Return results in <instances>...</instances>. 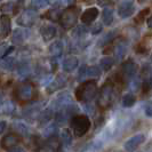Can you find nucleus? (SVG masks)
<instances>
[{
    "label": "nucleus",
    "mask_w": 152,
    "mask_h": 152,
    "mask_svg": "<svg viewBox=\"0 0 152 152\" xmlns=\"http://www.w3.org/2000/svg\"><path fill=\"white\" fill-rule=\"evenodd\" d=\"M137 70H138V66L133 60H127V61L124 62L121 65L122 73L126 77H128V78H134L136 76Z\"/></svg>",
    "instance_id": "15"
},
{
    "label": "nucleus",
    "mask_w": 152,
    "mask_h": 152,
    "mask_svg": "<svg viewBox=\"0 0 152 152\" xmlns=\"http://www.w3.org/2000/svg\"><path fill=\"white\" fill-rule=\"evenodd\" d=\"M39 32H40L41 38L44 39V41L48 42V41H50L53 38H55V36H56V33H57V30H56V28H55L54 25L45 24V25H42V26L40 28Z\"/></svg>",
    "instance_id": "16"
},
{
    "label": "nucleus",
    "mask_w": 152,
    "mask_h": 152,
    "mask_svg": "<svg viewBox=\"0 0 152 152\" xmlns=\"http://www.w3.org/2000/svg\"><path fill=\"white\" fill-rule=\"evenodd\" d=\"M145 1H148V0H137L138 4H143V2H145Z\"/></svg>",
    "instance_id": "51"
},
{
    "label": "nucleus",
    "mask_w": 152,
    "mask_h": 152,
    "mask_svg": "<svg viewBox=\"0 0 152 152\" xmlns=\"http://www.w3.org/2000/svg\"><path fill=\"white\" fill-rule=\"evenodd\" d=\"M66 84H68V78L64 76V75H58L55 79H53L49 84L46 86L47 93L48 94H52L54 91L63 89L66 86Z\"/></svg>",
    "instance_id": "12"
},
{
    "label": "nucleus",
    "mask_w": 152,
    "mask_h": 152,
    "mask_svg": "<svg viewBox=\"0 0 152 152\" xmlns=\"http://www.w3.org/2000/svg\"><path fill=\"white\" fill-rule=\"evenodd\" d=\"M97 91H99L97 83L95 80H86V81H83L77 87L75 95H76V99L79 102L91 103V101L96 97Z\"/></svg>",
    "instance_id": "1"
},
{
    "label": "nucleus",
    "mask_w": 152,
    "mask_h": 152,
    "mask_svg": "<svg viewBox=\"0 0 152 152\" xmlns=\"http://www.w3.org/2000/svg\"><path fill=\"white\" fill-rule=\"evenodd\" d=\"M114 37H115V31H110V32H107L105 36L102 37V39L99 40V44H101V46L109 45L114 39Z\"/></svg>",
    "instance_id": "35"
},
{
    "label": "nucleus",
    "mask_w": 152,
    "mask_h": 152,
    "mask_svg": "<svg viewBox=\"0 0 152 152\" xmlns=\"http://www.w3.org/2000/svg\"><path fill=\"white\" fill-rule=\"evenodd\" d=\"M87 32H88V29L85 25H79V26H76L73 29V31H72V37L79 39L81 38V37H84Z\"/></svg>",
    "instance_id": "34"
},
{
    "label": "nucleus",
    "mask_w": 152,
    "mask_h": 152,
    "mask_svg": "<svg viewBox=\"0 0 152 152\" xmlns=\"http://www.w3.org/2000/svg\"><path fill=\"white\" fill-rule=\"evenodd\" d=\"M38 12L33 8H28L25 10H23L21 15L17 17V24L21 25L23 28H30L38 20Z\"/></svg>",
    "instance_id": "7"
},
{
    "label": "nucleus",
    "mask_w": 152,
    "mask_h": 152,
    "mask_svg": "<svg viewBox=\"0 0 152 152\" xmlns=\"http://www.w3.org/2000/svg\"><path fill=\"white\" fill-rule=\"evenodd\" d=\"M149 14H150V8H144L143 10H141V12L137 14V16L134 18V21H135L136 24H141V23H143L144 18L149 15Z\"/></svg>",
    "instance_id": "37"
},
{
    "label": "nucleus",
    "mask_w": 152,
    "mask_h": 152,
    "mask_svg": "<svg viewBox=\"0 0 152 152\" xmlns=\"http://www.w3.org/2000/svg\"><path fill=\"white\" fill-rule=\"evenodd\" d=\"M91 122L85 114H76L70 120V127L77 137H83L91 129Z\"/></svg>",
    "instance_id": "2"
},
{
    "label": "nucleus",
    "mask_w": 152,
    "mask_h": 152,
    "mask_svg": "<svg viewBox=\"0 0 152 152\" xmlns=\"http://www.w3.org/2000/svg\"><path fill=\"white\" fill-rule=\"evenodd\" d=\"M61 142L64 146H70L72 144V134H71L70 129L63 128L61 130Z\"/></svg>",
    "instance_id": "30"
},
{
    "label": "nucleus",
    "mask_w": 152,
    "mask_h": 152,
    "mask_svg": "<svg viewBox=\"0 0 152 152\" xmlns=\"http://www.w3.org/2000/svg\"><path fill=\"white\" fill-rule=\"evenodd\" d=\"M13 129L15 130V133L17 135H21V136H29L30 134V129L29 127L21 121H15L13 124Z\"/></svg>",
    "instance_id": "25"
},
{
    "label": "nucleus",
    "mask_w": 152,
    "mask_h": 152,
    "mask_svg": "<svg viewBox=\"0 0 152 152\" xmlns=\"http://www.w3.org/2000/svg\"><path fill=\"white\" fill-rule=\"evenodd\" d=\"M141 88H142V93H143V94H148L150 91H152V83L150 80H144V81L142 83Z\"/></svg>",
    "instance_id": "42"
},
{
    "label": "nucleus",
    "mask_w": 152,
    "mask_h": 152,
    "mask_svg": "<svg viewBox=\"0 0 152 152\" xmlns=\"http://www.w3.org/2000/svg\"><path fill=\"white\" fill-rule=\"evenodd\" d=\"M99 14V9H97V7L87 8L84 13H83L81 17H80V18H81V22L84 23V24H91V23H93L97 18Z\"/></svg>",
    "instance_id": "18"
},
{
    "label": "nucleus",
    "mask_w": 152,
    "mask_h": 152,
    "mask_svg": "<svg viewBox=\"0 0 152 152\" xmlns=\"http://www.w3.org/2000/svg\"><path fill=\"white\" fill-rule=\"evenodd\" d=\"M21 142V138L17 134H8L6 136L2 137L1 140V148L5 150H10L13 148L17 146V144Z\"/></svg>",
    "instance_id": "14"
},
{
    "label": "nucleus",
    "mask_w": 152,
    "mask_h": 152,
    "mask_svg": "<svg viewBox=\"0 0 152 152\" xmlns=\"http://www.w3.org/2000/svg\"><path fill=\"white\" fill-rule=\"evenodd\" d=\"M78 64H79V60L77 58L76 56L71 55V56H68V57H65L63 60V62H62V69L65 72H72L73 70L77 69Z\"/></svg>",
    "instance_id": "20"
},
{
    "label": "nucleus",
    "mask_w": 152,
    "mask_h": 152,
    "mask_svg": "<svg viewBox=\"0 0 152 152\" xmlns=\"http://www.w3.org/2000/svg\"><path fill=\"white\" fill-rule=\"evenodd\" d=\"M117 0H97V4L99 6H103V7H109L111 5L115 4Z\"/></svg>",
    "instance_id": "43"
},
{
    "label": "nucleus",
    "mask_w": 152,
    "mask_h": 152,
    "mask_svg": "<svg viewBox=\"0 0 152 152\" xmlns=\"http://www.w3.org/2000/svg\"><path fill=\"white\" fill-rule=\"evenodd\" d=\"M0 1H2V0H0Z\"/></svg>",
    "instance_id": "54"
},
{
    "label": "nucleus",
    "mask_w": 152,
    "mask_h": 152,
    "mask_svg": "<svg viewBox=\"0 0 152 152\" xmlns=\"http://www.w3.org/2000/svg\"><path fill=\"white\" fill-rule=\"evenodd\" d=\"M31 6L34 9H42L48 6V0H31Z\"/></svg>",
    "instance_id": "40"
},
{
    "label": "nucleus",
    "mask_w": 152,
    "mask_h": 152,
    "mask_svg": "<svg viewBox=\"0 0 152 152\" xmlns=\"http://www.w3.org/2000/svg\"><path fill=\"white\" fill-rule=\"evenodd\" d=\"M75 1L76 0H60V4L65 6V7H71V6H73Z\"/></svg>",
    "instance_id": "45"
},
{
    "label": "nucleus",
    "mask_w": 152,
    "mask_h": 152,
    "mask_svg": "<svg viewBox=\"0 0 152 152\" xmlns=\"http://www.w3.org/2000/svg\"><path fill=\"white\" fill-rule=\"evenodd\" d=\"M0 65H1V68L4 69V70H8L9 71V70H13L14 69L15 63H14V60L12 57H5V60L1 61Z\"/></svg>",
    "instance_id": "36"
},
{
    "label": "nucleus",
    "mask_w": 152,
    "mask_h": 152,
    "mask_svg": "<svg viewBox=\"0 0 152 152\" xmlns=\"http://www.w3.org/2000/svg\"><path fill=\"white\" fill-rule=\"evenodd\" d=\"M145 114L148 117H152V102H150L146 107H145Z\"/></svg>",
    "instance_id": "46"
},
{
    "label": "nucleus",
    "mask_w": 152,
    "mask_h": 152,
    "mask_svg": "<svg viewBox=\"0 0 152 152\" xmlns=\"http://www.w3.org/2000/svg\"><path fill=\"white\" fill-rule=\"evenodd\" d=\"M76 114H79V107H77L76 104H69L65 105L62 109L56 111L55 114V121L57 125H64L65 122H68L71 120V118Z\"/></svg>",
    "instance_id": "5"
},
{
    "label": "nucleus",
    "mask_w": 152,
    "mask_h": 152,
    "mask_svg": "<svg viewBox=\"0 0 152 152\" xmlns=\"http://www.w3.org/2000/svg\"><path fill=\"white\" fill-rule=\"evenodd\" d=\"M6 126H7L6 121H0V134L4 133V130L6 129Z\"/></svg>",
    "instance_id": "48"
},
{
    "label": "nucleus",
    "mask_w": 152,
    "mask_h": 152,
    "mask_svg": "<svg viewBox=\"0 0 152 152\" xmlns=\"http://www.w3.org/2000/svg\"><path fill=\"white\" fill-rule=\"evenodd\" d=\"M12 30V23H10V18L8 15H1L0 17V37L5 38L10 33Z\"/></svg>",
    "instance_id": "19"
},
{
    "label": "nucleus",
    "mask_w": 152,
    "mask_h": 152,
    "mask_svg": "<svg viewBox=\"0 0 152 152\" xmlns=\"http://www.w3.org/2000/svg\"><path fill=\"white\" fill-rule=\"evenodd\" d=\"M52 118H53V110L52 109H42L37 117L39 126H45L47 124H49Z\"/></svg>",
    "instance_id": "21"
},
{
    "label": "nucleus",
    "mask_w": 152,
    "mask_h": 152,
    "mask_svg": "<svg viewBox=\"0 0 152 152\" xmlns=\"http://www.w3.org/2000/svg\"><path fill=\"white\" fill-rule=\"evenodd\" d=\"M114 62L115 61H114L113 57L105 56V57L101 58V61H99V68H101V70H103V71H109L114 65Z\"/></svg>",
    "instance_id": "28"
},
{
    "label": "nucleus",
    "mask_w": 152,
    "mask_h": 152,
    "mask_svg": "<svg viewBox=\"0 0 152 152\" xmlns=\"http://www.w3.org/2000/svg\"><path fill=\"white\" fill-rule=\"evenodd\" d=\"M0 10H1L5 15H7L9 13H14V10H15V4H14V2H6V4H4V5L0 7Z\"/></svg>",
    "instance_id": "38"
},
{
    "label": "nucleus",
    "mask_w": 152,
    "mask_h": 152,
    "mask_svg": "<svg viewBox=\"0 0 152 152\" xmlns=\"http://www.w3.org/2000/svg\"><path fill=\"white\" fill-rule=\"evenodd\" d=\"M101 148H102V143L101 142H95V143H91L87 146L86 152H96L99 151Z\"/></svg>",
    "instance_id": "41"
},
{
    "label": "nucleus",
    "mask_w": 152,
    "mask_h": 152,
    "mask_svg": "<svg viewBox=\"0 0 152 152\" xmlns=\"http://www.w3.org/2000/svg\"><path fill=\"white\" fill-rule=\"evenodd\" d=\"M113 152H122V151H120V150H117V151H113Z\"/></svg>",
    "instance_id": "53"
},
{
    "label": "nucleus",
    "mask_w": 152,
    "mask_h": 152,
    "mask_svg": "<svg viewBox=\"0 0 152 152\" xmlns=\"http://www.w3.org/2000/svg\"><path fill=\"white\" fill-rule=\"evenodd\" d=\"M145 141L144 134H136L134 136H132L129 140H127L124 143V149L126 152H134L137 150V148L141 144H143Z\"/></svg>",
    "instance_id": "11"
},
{
    "label": "nucleus",
    "mask_w": 152,
    "mask_h": 152,
    "mask_svg": "<svg viewBox=\"0 0 152 152\" xmlns=\"http://www.w3.org/2000/svg\"><path fill=\"white\" fill-rule=\"evenodd\" d=\"M135 5L132 0H125L118 7V15L120 18H128L134 14Z\"/></svg>",
    "instance_id": "13"
},
{
    "label": "nucleus",
    "mask_w": 152,
    "mask_h": 152,
    "mask_svg": "<svg viewBox=\"0 0 152 152\" xmlns=\"http://www.w3.org/2000/svg\"><path fill=\"white\" fill-rule=\"evenodd\" d=\"M101 31H102V24L97 23V24H95V25L91 28V34H94V36H96V34H99Z\"/></svg>",
    "instance_id": "44"
},
{
    "label": "nucleus",
    "mask_w": 152,
    "mask_h": 152,
    "mask_svg": "<svg viewBox=\"0 0 152 152\" xmlns=\"http://www.w3.org/2000/svg\"><path fill=\"white\" fill-rule=\"evenodd\" d=\"M71 101H72L71 94L68 93V91H62L60 95L56 96V99L52 101V103H50V109H52L53 111L54 110L57 111V110L62 109L63 107L71 104Z\"/></svg>",
    "instance_id": "10"
},
{
    "label": "nucleus",
    "mask_w": 152,
    "mask_h": 152,
    "mask_svg": "<svg viewBox=\"0 0 152 152\" xmlns=\"http://www.w3.org/2000/svg\"><path fill=\"white\" fill-rule=\"evenodd\" d=\"M136 103V97L133 94H126L122 97V107H132Z\"/></svg>",
    "instance_id": "33"
},
{
    "label": "nucleus",
    "mask_w": 152,
    "mask_h": 152,
    "mask_svg": "<svg viewBox=\"0 0 152 152\" xmlns=\"http://www.w3.org/2000/svg\"><path fill=\"white\" fill-rule=\"evenodd\" d=\"M15 111V104L13 101H6L0 104V113L9 115Z\"/></svg>",
    "instance_id": "27"
},
{
    "label": "nucleus",
    "mask_w": 152,
    "mask_h": 152,
    "mask_svg": "<svg viewBox=\"0 0 152 152\" xmlns=\"http://www.w3.org/2000/svg\"><path fill=\"white\" fill-rule=\"evenodd\" d=\"M60 4V0H48V5H57Z\"/></svg>",
    "instance_id": "49"
},
{
    "label": "nucleus",
    "mask_w": 152,
    "mask_h": 152,
    "mask_svg": "<svg viewBox=\"0 0 152 152\" xmlns=\"http://www.w3.org/2000/svg\"><path fill=\"white\" fill-rule=\"evenodd\" d=\"M128 47L125 42H119L114 47V61L121 62L125 58V55L127 54Z\"/></svg>",
    "instance_id": "22"
},
{
    "label": "nucleus",
    "mask_w": 152,
    "mask_h": 152,
    "mask_svg": "<svg viewBox=\"0 0 152 152\" xmlns=\"http://www.w3.org/2000/svg\"><path fill=\"white\" fill-rule=\"evenodd\" d=\"M79 14H80V9L79 8L75 7V6L66 7L61 13L58 22H60L63 29H72L77 25Z\"/></svg>",
    "instance_id": "3"
},
{
    "label": "nucleus",
    "mask_w": 152,
    "mask_h": 152,
    "mask_svg": "<svg viewBox=\"0 0 152 152\" xmlns=\"http://www.w3.org/2000/svg\"><path fill=\"white\" fill-rule=\"evenodd\" d=\"M148 26H149V28H150V29H152V16H150V17H149V20H148Z\"/></svg>",
    "instance_id": "50"
},
{
    "label": "nucleus",
    "mask_w": 152,
    "mask_h": 152,
    "mask_svg": "<svg viewBox=\"0 0 152 152\" xmlns=\"http://www.w3.org/2000/svg\"><path fill=\"white\" fill-rule=\"evenodd\" d=\"M101 75H102V70L97 65H91V66L83 65L78 72V79L81 83L86 80H95L99 79Z\"/></svg>",
    "instance_id": "6"
},
{
    "label": "nucleus",
    "mask_w": 152,
    "mask_h": 152,
    "mask_svg": "<svg viewBox=\"0 0 152 152\" xmlns=\"http://www.w3.org/2000/svg\"><path fill=\"white\" fill-rule=\"evenodd\" d=\"M48 52H49L52 57H60L63 54V44H62V41L57 40V41L52 42L48 47Z\"/></svg>",
    "instance_id": "24"
},
{
    "label": "nucleus",
    "mask_w": 152,
    "mask_h": 152,
    "mask_svg": "<svg viewBox=\"0 0 152 152\" xmlns=\"http://www.w3.org/2000/svg\"><path fill=\"white\" fill-rule=\"evenodd\" d=\"M44 107L42 102H33L31 105H28L26 107L23 109V117L28 120H34L37 119L38 114Z\"/></svg>",
    "instance_id": "9"
},
{
    "label": "nucleus",
    "mask_w": 152,
    "mask_h": 152,
    "mask_svg": "<svg viewBox=\"0 0 152 152\" xmlns=\"http://www.w3.org/2000/svg\"><path fill=\"white\" fill-rule=\"evenodd\" d=\"M149 80H150V81L152 83V70H151V76H150V79H149Z\"/></svg>",
    "instance_id": "52"
},
{
    "label": "nucleus",
    "mask_w": 152,
    "mask_h": 152,
    "mask_svg": "<svg viewBox=\"0 0 152 152\" xmlns=\"http://www.w3.org/2000/svg\"><path fill=\"white\" fill-rule=\"evenodd\" d=\"M113 20H114L113 9L110 7H104L103 12H102V21H103V23L107 26H109V25H111L113 23Z\"/></svg>",
    "instance_id": "26"
},
{
    "label": "nucleus",
    "mask_w": 152,
    "mask_h": 152,
    "mask_svg": "<svg viewBox=\"0 0 152 152\" xmlns=\"http://www.w3.org/2000/svg\"><path fill=\"white\" fill-rule=\"evenodd\" d=\"M129 89L133 91H137L140 88H141V86H142V81L140 80V78H136V77H134L132 80L129 81Z\"/></svg>",
    "instance_id": "39"
},
{
    "label": "nucleus",
    "mask_w": 152,
    "mask_h": 152,
    "mask_svg": "<svg viewBox=\"0 0 152 152\" xmlns=\"http://www.w3.org/2000/svg\"><path fill=\"white\" fill-rule=\"evenodd\" d=\"M57 133V124H48L42 130V136L46 138L56 136Z\"/></svg>",
    "instance_id": "29"
},
{
    "label": "nucleus",
    "mask_w": 152,
    "mask_h": 152,
    "mask_svg": "<svg viewBox=\"0 0 152 152\" xmlns=\"http://www.w3.org/2000/svg\"><path fill=\"white\" fill-rule=\"evenodd\" d=\"M17 73L20 77H28L31 73V66L28 62L23 61L17 66Z\"/></svg>",
    "instance_id": "31"
},
{
    "label": "nucleus",
    "mask_w": 152,
    "mask_h": 152,
    "mask_svg": "<svg viewBox=\"0 0 152 152\" xmlns=\"http://www.w3.org/2000/svg\"><path fill=\"white\" fill-rule=\"evenodd\" d=\"M8 152H25V151H24V149H23V148H20V146H15V148H13V149L8 150Z\"/></svg>",
    "instance_id": "47"
},
{
    "label": "nucleus",
    "mask_w": 152,
    "mask_h": 152,
    "mask_svg": "<svg viewBox=\"0 0 152 152\" xmlns=\"http://www.w3.org/2000/svg\"><path fill=\"white\" fill-rule=\"evenodd\" d=\"M61 10H60V8H52V9H49L47 13H46V17L48 18V20H50V21H60V16H61Z\"/></svg>",
    "instance_id": "32"
},
{
    "label": "nucleus",
    "mask_w": 152,
    "mask_h": 152,
    "mask_svg": "<svg viewBox=\"0 0 152 152\" xmlns=\"http://www.w3.org/2000/svg\"><path fill=\"white\" fill-rule=\"evenodd\" d=\"M29 34H30L29 31L25 28L24 29H16L12 36V42L14 45H23L26 41V39L29 38Z\"/></svg>",
    "instance_id": "17"
},
{
    "label": "nucleus",
    "mask_w": 152,
    "mask_h": 152,
    "mask_svg": "<svg viewBox=\"0 0 152 152\" xmlns=\"http://www.w3.org/2000/svg\"><path fill=\"white\" fill-rule=\"evenodd\" d=\"M33 91H34V88L32 84L30 83H22L21 85H18L15 89V97L18 101H22V102H25V101H30L32 99V96H33Z\"/></svg>",
    "instance_id": "8"
},
{
    "label": "nucleus",
    "mask_w": 152,
    "mask_h": 152,
    "mask_svg": "<svg viewBox=\"0 0 152 152\" xmlns=\"http://www.w3.org/2000/svg\"><path fill=\"white\" fill-rule=\"evenodd\" d=\"M46 146H47V149L50 152H60L62 148V142L58 137H49V138H47Z\"/></svg>",
    "instance_id": "23"
},
{
    "label": "nucleus",
    "mask_w": 152,
    "mask_h": 152,
    "mask_svg": "<svg viewBox=\"0 0 152 152\" xmlns=\"http://www.w3.org/2000/svg\"><path fill=\"white\" fill-rule=\"evenodd\" d=\"M114 85L112 83H107L103 85L99 94L97 104L101 109H107L111 107L114 101Z\"/></svg>",
    "instance_id": "4"
}]
</instances>
